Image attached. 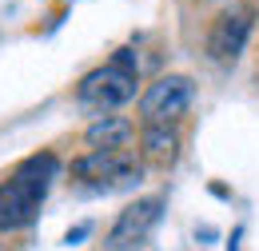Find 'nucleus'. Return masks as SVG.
I'll return each instance as SVG.
<instances>
[{
	"label": "nucleus",
	"instance_id": "nucleus-1",
	"mask_svg": "<svg viewBox=\"0 0 259 251\" xmlns=\"http://www.w3.org/2000/svg\"><path fill=\"white\" fill-rule=\"evenodd\" d=\"M60 172V159L56 152H36V156L20 159L4 180H0V235H12V231H24L32 227L40 216V203L52 188Z\"/></svg>",
	"mask_w": 259,
	"mask_h": 251
},
{
	"label": "nucleus",
	"instance_id": "nucleus-2",
	"mask_svg": "<svg viewBox=\"0 0 259 251\" xmlns=\"http://www.w3.org/2000/svg\"><path fill=\"white\" fill-rule=\"evenodd\" d=\"M136 88H140V56H136V48H116L108 64L80 76L76 104L96 116H112L116 108L136 100Z\"/></svg>",
	"mask_w": 259,
	"mask_h": 251
},
{
	"label": "nucleus",
	"instance_id": "nucleus-3",
	"mask_svg": "<svg viewBox=\"0 0 259 251\" xmlns=\"http://www.w3.org/2000/svg\"><path fill=\"white\" fill-rule=\"evenodd\" d=\"M192 100H195L192 76H180V72L156 76V80L140 92V124L144 128H176L188 116Z\"/></svg>",
	"mask_w": 259,
	"mask_h": 251
},
{
	"label": "nucleus",
	"instance_id": "nucleus-4",
	"mask_svg": "<svg viewBox=\"0 0 259 251\" xmlns=\"http://www.w3.org/2000/svg\"><path fill=\"white\" fill-rule=\"evenodd\" d=\"M68 172H72V180H80L88 188H120V184L140 180L144 163L136 159L132 148H124V152H84L68 163Z\"/></svg>",
	"mask_w": 259,
	"mask_h": 251
},
{
	"label": "nucleus",
	"instance_id": "nucleus-5",
	"mask_svg": "<svg viewBox=\"0 0 259 251\" xmlns=\"http://www.w3.org/2000/svg\"><path fill=\"white\" fill-rule=\"evenodd\" d=\"M251 24H255V12H251V8H243V4L224 8V12L211 20V28H207V56L215 64H235L239 52L247 48Z\"/></svg>",
	"mask_w": 259,
	"mask_h": 251
},
{
	"label": "nucleus",
	"instance_id": "nucleus-6",
	"mask_svg": "<svg viewBox=\"0 0 259 251\" xmlns=\"http://www.w3.org/2000/svg\"><path fill=\"white\" fill-rule=\"evenodd\" d=\"M163 216V199L160 195H148V199H136L128 203L116 223H112V231H108V247H128V243H140Z\"/></svg>",
	"mask_w": 259,
	"mask_h": 251
},
{
	"label": "nucleus",
	"instance_id": "nucleus-7",
	"mask_svg": "<svg viewBox=\"0 0 259 251\" xmlns=\"http://www.w3.org/2000/svg\"><path fill=\"white\" fill-rule=\"evenodd\" d=\"M132 140H136V124L128 116H96L92 124L84 128V144L88 152H124Z\"/></svg>",
	"mask_w": 259,
	"mask_h": 251
},
{
	"label": "nucleus",
	"instance_id": "nucleus-8",
	"mask_svg": "<svg viewBox=\"0 0 259 251\" xmlns=\"http://www.w3.org/2000/svg\"><path fill=\"white\" fill-rule=\"evenodd\" d=\"M140 159L152 168H171L180 159V132L176 128H140Z\"/></svg>",
	"mask_w": 259,
	"mask_h": 251
}]
</instances>
